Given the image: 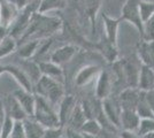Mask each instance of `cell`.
I'll return each mask as SVG.
<instances>
[{
	"label": "cell",
	"instance_id": "cell-1",
	"mask_svg": "<svg viewBox=\"0 0 154 138\" xmlns=\"http://www.w3.org/2000/svg\"><path fill=\"white\" fill-rule=\"evenodd\" d=\"M62 22L57 16H50L46 13L36 12L31 16L26 31L20 37V41L23 43L30 39H44L51 35L58 32Z\"/></svg>",
	"mask_w": 154,
	"mask_h": 138
},
{
	"label": "cell",
	"instance_id": "cell-2",
	"mask_svg": "<svg viewBox=\"0 0 154 138\" xmlns=\"http://www.w3.org/2000/svg\"><path fill=\"white\" fill-rule=\"evenodd\" d=\"M33 93L45 98L52 106L61 101L63 98V86L57 79L42 75L33 84Z\"/></svg>",
	"mask_w": 154,
	"mask_h": 138
},
{
	"label": "cell",
	"instance_id": "cell-3",
	"mask_svg": "<svg viewBox=\"0 0 154 138\" xmlns=\"http://www.w3.org/2000/svg\"><path fill=\"white\" fill-rule=\"evenodd\" d=\"M35 109H33V118L43 125L44 128H54L59 127L60 121H59L58 113L53 109L52 105L46 100L45 98L35 94Z\"/></svg>",
	"mask_w": 154,
	"mask_h": 138
},
{
	"label": "cell",
	"instance_id": "cell-4",
	"mask_svg": "<svg viewBox=\"0 0 154 138\" xmlns=\"http://www.w3.org/2000/svg\"><path fill=\"white\" fill-rule=\"evenodd\" d=\"M121 21H127L131 23L138 30V33L143 37V30H144V23L140 19L139 14V0H125L121 9Z\"/></svg>",
	"mask_w": 154,
	"mask_h": 138
},
{
	"label": "cell",
	"instance_id": "cell-5",
	"mask_svg": "<svg viewBox=\"0 0 154 138\" xmlns=\"http://www.w3.org/2000/svg\"><path fill=\"white\" fill-rule=\"evenodd\" d=\"M121 69V74L124 76L128 85L130 87H137L138 85V77H139V70L140 67L137 66L135 61L129 59H124L122 61L115 62Z\"/></svg>",
	"mask_w": 154,
	"mask_h": 138
},
{
	"label": "cell",
	"instance_id": "cell-6",
	"mask_svg": "<svg viewBox=\"0 0 154 138\" xmlns=\"http://www.w3.org/2000/svg\"><path fill=\"white\" fill-rule=\"evenodd\" d=\"M19 12L20 8L14 4L13 0H0V24L8 30Z\"/></svg>",
	"mask_w": 154,
	"mask_h": 138
},
{
	"label": "cell",
	"instance_id": "cell-7",
	"mask_svg": "<svg viewBox=\"0 0 154 138\" xmlns=\"http://www.w3.org/2000/svg\"><path fill=\"white\" fill-rule=\"evenodd\" d=\"M137 55L141 65L151 67L154 69V40L148 41V40L140 39V41H138Z\"/></svg>",
	"mask_w": 154,
	"mask_h": 138
},
{
	"label": "cell",
	"instance_id": "cell-8",
	"mask_svg": "<svg viewBox=\"0 0 154 138\" xmlns=\"http://www.w3.org/2000/svg\"><path fill=\"white\" fill-rule=\"evenodd\" d=\"M5 74H8L13 77L20 87L24 89L26 91L33 92V84H32L31 79L28 77L26 72L22 70V68L20 66H15V65H5Z\"/></svg>",
	"mask_w": 154,
	"mask_h": 138
},
{
	"label": "cell",
	"instance_id": "cell-9",
	"mask_svg": "<svg viewBox=\"0 0 154 138\" xmlns=\"http://www.w3.org/2000/svg\"><path fill=\"white\" fill-rule=\"evenodd\" d=\"M103 22L105 26V38L109 43L117 45V37H119V26L122 21L119 19H113L108 14H103Z\"/></svg>",
	"mask_w": 154,
	"mask_h": 138
},
{
	"label": "cell",
	"instance_id": "cell-10",
	"mask_svg": "<svg viewBox=\"0 0 154 138\" xmlns=\"http://www.w3.org/2000/svg\"><path fill=\"white\" fill-rule=\"evenodd\" d=\"M13 96L19 101L20 105L22 106V108L26 113V115L32 116L33 115V109H35V97H36L35 93L20 87V89L14 91Z\"/></svg>",
	"mask_w": 154,
	"mask_h": 138
},
{
	"label": "cell",
	"instance_id": "cell-11",
	"mask_svg": "<svg viewBox=\"0 0 154 138\" xmlns=\"http://www.w3.org/2000/svg\"><path fill=\"white\" fill-rule=\"evenodd\" d=\"M76 52L77 48L74 45H70V44L63 45L52 53L50 60L59 66H62L64 63H68L76 55Z\"/></svg>",
	"mask_w": 154,
	"mask_h": 138
},
{
	"label": "cell",
	"instance_id": "cell-12",
	"mask_svg": "<svg viewBox=\"0 0 154 138\" xmlns=\"http://www.w3.org/2000/svg\"><path fill=\"white\" fill-rule=\"evenodd\" d=\"M4 106H5L6 114L13 118L14 121H23L28 116L26 113L24 112V109L22 108V106L20 105L19 101L16 100V98L13 94L7 96L6 100L4 103Z\"/></svg>",
	"mask_w": 154,
	"mask_h": 138
},
{
	"label": "cell",
	"instance_id": "cell-13",
	"mask_svg": "<svg viewBox=\"0 0 154 138\" xmlns=\"http://www.w3.org/2000/svg\"><path fill=\"white\" fill-rule=\"evenodd\" d=\"M140 122V118L134 109H121L120 113V127L123 130L128 131H137Z\"/></svg>",
	"mask_w": 154,
	"mask_h": 138
},
{
	"label": "cell",
	"instance_id": "cell-14",
	"mask_svg": "<svg viewBox=\"0 0 154 138\" xmlns=\"http://www.w3.org/2000/svg\"><path fill=\"white\" fill-rule=\"evenodd\" d=\"M137 89L140 91H149L154 89V69L151 67L140 66L139 77H138V85Z\"/></svg>",
	"mask_w": 154,
	"mask_h": 138
},
{
	"label": "cell",
	"instance_id": "cell-15",
	"mask_svg": "<svg viewBox=\"0 0 154 138\" xmlns=\"http://www.w3.org/2000/svg\"><path fill=\"white\" fill-rule=\"evenodd\" d=\"M22 124H23L26 138H43L45 128L40 123H38L33 118V116H26L22 121Z\"/></svg>",
	"mask_w": 154,
	"mask_h": 138
},
{
	"label": "cell",
	"instance_id": "cell-16",
	"mask_svg": "<svg viewBox=\"0 0 154 138\" xmlns=\"http://www.w3.org/2000/svg\"><path fill=\"white\" fill-rule=\"evenodd\" d=\"M139 96H140V91L137 87H129L127 90H124L120 97L121 109H134L135 111Z\"/></svg>",
	"mask_w": 154,
	"mask_h": 138
},
{
	"label": "cell",
	"instance_id": "cell-17",
	"mask_svg": "<svg viewBox=\"0 0 154 138\" xmlns=\"http://www.w3.org/2000/svg\"><path fill=\"white\" fill-rule=\"evenodd\" d=\"M76 105V99L74 96H64L63 98L60 101V106H59V121L60 124L64 125L68 121V118L71 114L74 107Z\"/></svg>",
	"mask_w": 154,
	"mask_h": 138
},
{
	"label": "cell",
	"instance_id": "cell-18",
	"mask_svg": "<svg viewBox=\"0 0 154 138\" xmlns=\"http://www.w3.org/2000/svg\"><path fill=\"white\" fill-rule=\"evenodd\" d=\"M37 62H38V66L42 75L52 77V78L57 79V81L59 78H62L63 77V70H62L61 66H59L57 63L52 62L51 60H47V61L40 60V61H37Z\"/></svg>",
	"mask_w": 154,
	"mask_h": 138
},
{
	"label": "cell",
	"instance_id": "cell-19",
	"mask_svg": "<svg viewBox=\"0 0 154 138\" xmlns=\"http://www.w3.org/2000/svg\"><path fill=\"white\" fill-rule=\"evenodd\" d=\"M110 91H112V89H110V79H109L108 72L101 70L99 72V77H98V82H97V98L101 99V100L108 98Z\"/></svg>",
	"mask_w": 154,
	"mask_h": 138
},
{
	"label": "cell",
	"instance_id": "cell-20",
	"mask_svg": "<svg viewBox=\"0 0 154 138\" xmlns=\"http://www.w3.org/2000/svg\"><path fill=\"white\" fill-rule=\"evenodd\" d=\"M88 118H86L83 109L81 107V104L79 105H75L72 112H71V114L69 115V118H68V121H67V124L69 125L68 129L75 130V131H79L81 127L83 125V123Z\"/></svg>",
	"mask_w": 154,
	"mask_h": 138
},
{
	"label": "cell",
	"instance_id": "cell-21",
	"mask_svg": "<svg viewBox=\"0 0 154 138\" xmlns=\"http://www.w3.org/2000/svg\"><path fill=\"white\" fill-rule=\"evenodd\" d=\"M100 72V69L98 66H85L82 68L75 77V83L77 86H83L91 82L97 74Z\"/></svg>",
	"mask_w": 154,
	"mask_h": 138
},
{
	"label": "cell",
	"instance_id": "cell-22",
	"mask_svg": "<svg viewBox=\"0 0 154 138\" xmlns=\"http://www.w3.org/2000/svg\"><path fill=\"white\" fill-rule=\"evenodd\" d=\"M39 40L40 39H30L21 43V46L17 48V54L20 58L23 60L35 58L39 45Z\"/></svg>",
	"mask_w": 154,
	"mask_h": 138
},
{
	"label": "cell",
	"instance_id": "cell-23",
	"mask_svg": "<svg viewBox=\"0 0 154 138\" xmlns=\"http://www.w3.org/2000/svg\"><path fill=\"white\" fill-rule=\"evenodd\" d=\"M20 67H21L22 70L28 75V77L31 79L32 84H35L39 79V77L42 76V72H40V69H39L38 62L35 61V60L22 59V62H21V66Z\"/></svg>",
	"mask_w": 154,
	"mask_h": 138
},
{
	"label": "cell",
	"instance_id": "cell-24",
	"mask_svg": "<svg viewBox=\"0 0 154 138\" xmlns=\"http://www.w3.org/2000/svg\"><path fill=\"white\" fill-rule=\"evenodd\" d=\"M98 48H99V51L103 53V57L108 60L109 62L114 63V62L117 61V57H119L117 45H114V44L109 43L108 40L103 37V39L98 45Z\"/></svg>",
	"mask_w": 154,
	"mask_h": 138
},
{
	"label": "cell",
	"instance_id": "cell-25",
	"mask_svg": "<svg viewBox=\"0 0 154 138\" xmlns=\"http://www.w3.org/2000/svg\"><path fill=\"white\" fill-rule=\"evenodd\" d=\"M101 7V0H85V8H86V14L90 19L91 30H96V19L97 14L99 13V9Z\"/></svg>",
	"mask_w": 154,
	"mask_h": 138
},
{
	"label": "cell",
	"instance_id": "cell-26",
	"mask_svg": "<svg viewBox=\"0 0 154 138\" xmlns=\"http://www.w3.org/2000/svg\"><path fill=\"white\" fill-rule=\"evenodd\" d=\"M17 48V39L13 36L7 35L4 39L0 41V59L9 55L11 53L16 51Z\"/></svg>",
	"mask_w": 154,
	"mask_h": 138
},
{
	"label": "cell",
	"instance_id": "cell-27",
	"mask_svg": "<svg viewBox=\"0 0 154 138\" xmlns=\"http://www.w3.org/2000/svg\"><path fill=\"white\" fill-rule=\"evenodd\" d=\"M139 91H140V90H139ZM135 111L140 118H154L153 111L151 109V107L148 106V104L146 103V100H145L144 91H140V96H139L138 103H137V105H136Z\"/></svg>",
	"mask_w": 154,
	"mask_h": 138
},
{
	"label": "cell",
	"instance_id": "cell-28",
	"mask_svg": "<svg viewBox=\"0 0 154 138\" xmlns=\"http://www.w3.org/2000/svg\"><path fill=\"white\" fill-rule=\"evenodd\" d=\"M66 6V0H40L38 7L39 13H48L52 11L62 9Z\"/></svg>",
	"mask_w": 154,
	"mask_h": 138
},
{
	"label": "cell",
	"instance_id": "cell-29",
	"mask_svg": "<svg viewBox=\"0 0 154 138\" xmlns=\"http://www.w3.org/2000/svg\"><path fill=\"white\" fill-rule=\"evenodd\" d=\"M101 125L97 121L96 118H88L83 125L81 127L79 132L81 133H88V135H93V136H98L100 131H101Z\"/></svg>",
	"mask_w": 154,
	"mask_h": 138
},
{
	"label": "cell",
	"instance_id": "cell-30",
	"mask_svg": "<svg viewBox=\"0 0 154 138\" xmlns=\"http://www.w3.org/2000/svg\"><path fill=\"white\" fill-rule=\"evenodd\" d=\"M139 14L143 23L146 22L154 14V1L139 0Z\"/></svg>",
	"mask_w": 154,
	"mask_h": 138
},
{
	"label": "cell",
	"instance_id": "cell-31",
	"mask_svg": "<svg viewBox=\"0 0 154 138\" xmlns=\"http://www.w3.org/2000/svg\"><path fill=\"white\" fill-rule=\"evenodd\" d=\"M151 132H154V118H140L137 129V135L143 137Z\"/></svg>",
	"mask_w": 154,
	"mask_h": 138
},
{
	"label": "cell",
	"instance_id": "cell-32",
	"mask_svg": "<svg viewBox=\"0 0 154 138\" xmlns=\"http://www.w3.org/2000/svg\"><path fill=\"white\" fill-rule=\"evenodd\" d=\"M140 39L153 41L154 40V14L144 22V30H143V37Z\"/></svg>",
	"mask_w": 154,
	"mask_h": 138
},
{
	"label": "cell",
	"instance_id": "cell-33",
	"mask_svg": "<svg viewBox=\"0 0 154 138\" xmlns=\"http://www.w3.org/2000/svg\"><path fill=\"white\" fill-rule=\"evenodd\" d=\"M14 124H15V121L6 114L5 121H4V123L1 125V129H0V138H9L14 128Z\"/></svg>",
	"mask_w": 154,
	"mask_h": 138
},
{
	"label": "cell",
	"instance_id": "cell-34",
	"mask_svg": "<svg viewBox=\"0 0 154 138\" xmlns=\"http://www.w3.org/2000/svg\"><path fill=\"white\" fill-rule=\"evenodd\" d=\"M63 135V125H59L54 128H46L43 138H62Z\"/></svg>",
	"mask_w": 154,
	"mask_h": 138
},
{
	"label": "cell",
	"instance_id": "cell-35",
	"mask_svg": "<svg viewBox=\"0 0 154 138\" xmlns=\"http://www.w3.org/2000/svg\"><path fill=\"white\" fill-rule=\"evenodd\" d=\"M9 138H26L22 121H15V124H14V128Z\"/></svg>",
	"mask_w": 154,
	"mask_h": 138
},
{
	"label": "cell",
	"instance_id": "cell-36",
	"mask_svg": "<svg viewBox=\"0 0 154 138\" xmlns=\"http://www.w3.org/2000/svg\"><path fill=\"white\" fill-rule=\"evenodd\" d=\"M144 97H145V100L148 104V106L151 107V109L154 113V89L149 90V91H144Z\"/></svg>",
	"mask_w": 154,
	"mask_h": 138
},
{
	"label": "cell",
	"instance_id": "cell-37",
	"mask_svg": "<svg viewBox=\"0 0 154 138\" xmlns=\"http://www.w3.org/2000/svg\"><path fill=\"white\" fill-rule=\"evenodd\" d=\"M99 138H116L115 131H112V130H107V129H101L100 133L98 135Z\"/></svg>",
	"mask_w": 154,
	"mask_h": 138
},
{
	"label": "cell",
	"instance_id": "cell-38",
	"mask_svg": "<svg viewBox=\"0 0 154 138\" xmlns=\"http://www.w3.org/2000/svg\"><path fill=\"white\" fill-rule=\"evenodd\" d=\"M121 138H141L138 136L136 131H128V130H123L121 132Z\"/></svg>",
	"mask_w": 154,
	"mask_h": 138
},
{
	"label": "cell",
	"instance_id": "cell-39",
	"mask_svg": "<svg viewBox=\"0 0 154 138\" xmlns=\"http://www.w3.org/2000/svg\"><path fill=\"white\" fill-rule=\"evenodd\" d=\"M5 118H6V111H5V106H4V103L0 101V129H1V125L5 121Z\"/></svg>",
	"mask_w": 154,
	"mask_h": 138
},
{
	"label": "cell",
	"instance_id": "cell-40",
	"mask_svg": "<svg viewBox=\"0 0 154 138\" xmlns=\"http://www.w3.org/2000/svg\"><path fill=\"white\" fill-rule=\"evenodd\" d=\"M31 1H32V0H13V2L16 5V6L19 7L20 9L24 8V7H26V5H29Z\"/></svg>",
	"mask_w": 154,
	"mask_h": 138
},
{
	"label": "cell",
	"instance_id": "cell-41",
	"mask_svg": "<svg viewBox=\"0 0 154 138\" xmlns=\"http://www.w3.org/2000/svg\"><path fill=\"white\" fill-rule=\"evenodd\" d=\"M7 35H8V30H7V28H5V26H2L1 24H0V41L4 39Z\"/></svg>",
	"mask_w": 154,
	"mask_h": 138
},
{
	"label": "cell",
	"instance_id": "cell-42",
	"mask_svg": "<svg viewBox=\"0 0 154 138\" xmlns=\"http://www.w3.org/2000/svg\"><path fill=\"white\" fill-rule=\"evenodd\" d=\"M83 138H99L98 136H93V135H88V133H82Z\"/></svg>",
	"mask_w": 154,
	"mask_h": 138
},
{
	"label": "cell",
	"instance_id": "cell-43",
	"mask_svg": "<svg viewBox=\"0 0 154 138\" xmlns=\"http://www.w3.org/2000/svg\"><path fill=\"white\" fill-rule=\"evenodd\" d=\"M141 138H154V132H151V133H147L145 136H143Z\"/></svg>",
	"mask_w": 154,
	"mask_h": 138
},
{
	"label": "cell",
	"instance_id": "cell-44",
	"mask_svg": "<svg viewBox=\"0 0 154 138\" xmlns=\"http://www.w3.org/2000/svg\"><path fill=\"white\" fill-rule=\"evenodd\" d=\"M5 74V65H0V76Z\"/></svg>",
	"mask_w": 154,
	"mask_h": 138
}]
</instances>
